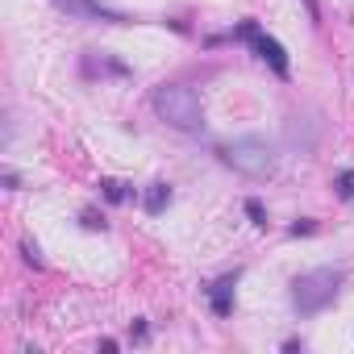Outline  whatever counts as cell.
<instances>
[{
    "label": "cell",
    "instance_id": "obj_1",
    "mask_svg": "<svg viewBox=\"0 0 354 354\" xmlns=\"http://www.w3.org/2000/svg\"><path fill=\"white\" fill-rule=\"evenodd\" d=\"M154 113L171 125V129H180V133H201L205 129V109H201V96L184 84H162L154 88L150 96Z\"/></svg>",
    "mask_w": 354,
    "mask_h": 354
},
{
    "label": "cell",
    "instance_id": "obj_2",
    "mask_svg": "<svg viewBox=\"0 0 354 354\" xmlns=\"http://www.w3.org/2000/svg\"><path fill=\"white\" fill-rule=\"evenodd\" d=\"M342 292V271L337 267H317V271H304L292 279V308L300 317H313L321 308H329Z\"/></svg>",
    "mask_w": 354,
    "mask_h": 354
},
{
    "label": "cell",
    "instance_id": "obj_3",
    "mask_svg": "<svg viewBox=\"0 0 354 354\" xmlns=\"http://www.w3.org/2000/svg\"><path fill=\"white\" fill-rule=\"evenodd\" d=\"M217 154H221V162H225V167H234L238 175H250V180H259V175H271V167H275L271 146H267V142H259V138L225 142Z\"/></svg>",
    "mask_w": 354,
    "mask_h": 354
},
{
    "label": "cell",
    "instance_id": "obj_4",
    "mask_svg": "<svg viewBox=\"0 0 354 354\" xmlns=\"http://www.w3.org/2000/svg\"><path fill=\"white\" fill-rule=\"evenodd\" d=\"M317 142H321V117H317V113H304V117L296 113V117L288 121V146L300 150V154H313Z\"/></svg>",
    "mask_w": 354,
    "mask_h": 354
},
{
    "label": "cell",
    "instance_id": "obj_5",
    "mask_svg": "<svg viewBox=\"0 0 354 354\" xmlns=\"http://www.w3.org/2000/svg\"><path fill=\"white\" fill-rule=\"evenodd\" d=\"M250 46H254V55H259V59H263V63H267V67H271L275 75H288V71H292V67H288V50H283V46L275 42V38L259 34V38H254Z\"/></svg>",
    "mask_w": 354,
    "mask_h": 354
},
{
    "label": "cell",
    "instance_id": "obj_6",
    "mask_svg": "<svg viewBox=\"0 0 354 354\" xmlns=\"http://www.w3.org/2000/svg\"><path fill=\"white\" fill-rule=\"evenodd\" d=\"M234 283H238V271L225 275V279H217V283L209 288V304H213L217 317H230V313H234Z\"/></svg>",
    "mask_w": 354,
    "mask_h": 354
},
{
    "label": "cell",
    "instance_id": "obj_7",
    "mask_svg": "<svg viewBox=\"0 0 354 354\" xmlns=\"http://www.w3.org/2000/svg\"><path fill=\"white\" fill-rule=\"evenodd\" d=\"M59 5L67 13H80V17H109V21H121L117 13H109L104 5H96V0H59Z\"/></svg>",
    "mask_w": 354,
    "mask_h": 354
},
{
    "label": "cell",
    "instance_id": "obj_8",
    "mask_svg": "<svg viewBox=\"0 0 354 354\" xmlns=\"http://www.w3.org/2000/svg\"><path fill=\"white\" fill-rule=\"evenodd\" d=\"M167 205H171V188H167V184H150L146 196H142V209H146V213H162Z\"/></svg>",
    "mask_w": 354,
    "mask_h": 354
},
{
    "label": "cell",
    "instance_id": "obj_9",
    "mask_svg": "<svg viewBox=\"0 0 354 354\" xmlns=\"http://www.w3.org/2000/svg\"><path fill=\"white\" fill-rule=\"evenodd\" d=\"M100 188H104V201H113V205H121V201H129V192H125V184H117V180H100Z\"/></svg>",
    "mask_w": 354,
    "mask_h": 354
},
{
    "label": "cell",
    "instance_id": "obj_10",
    "mask_svg": "<svg viewBox=\"0 0 354 354\" xmlns=\"http://www.w3.org/2000/svg\"><path fill=\"white\" fill-rule=\"evenodd\" d=\"M333 188H337L342 201H354V171H342L337 180H333Z\"/></svg>",
    "mask_w": 354,
    "mask_h": 354
},
{
    "label": "cell",
    "instance_id": "obj_11",
    "mask_svg": "<svg viewBox=\"0 0 354 354\" xmlns=\"http://www.w3.org/2000/svg\"><path fill=\"white\" fill-rule=\"evenodd\" d=\"M246 213H250V221H254V225H267V213H263V205H259V201H246Z\"/></svg>",
    "mask_w": 354,
    "mask_h": 354
},
{
    "label": "cell",
    "instance_id": "obj_12",
    "mask_svg": "<svg viewBox=\"0 0 354 354\" xmlns=\"http://www.w3.org/2000/svg\"><path fill=\"white\" fill-rule=\"evenodd\" d=\"M313 230H317V225H313V221H308V217H304V221H296V225H292V234H296V238H300V234H313Z\"/></svg>",
    "mask_w": 354,
    "mask_h": 354
},
{
    "label": "cell",
    "instance_id": "obj_13",
    "mask_svg": "<svg viewBox=\"0 0 354 354\" xmlns=\"http://www.w3.org/2000/svg\"><path fill=\"white\" fill-rule=\"evenodd\" d=\"M26 263H30V267H42V259H38V246H30V242H26Z\"/></svg>",
    "mask_w": 354,
    "mask_h": 354
},
{
    "label": "cell",
    "instance_id": "obj_14",
    "mask_svg": "<svg viewBox=\"0 0 354 354\" xmlns=\"http://www.w3.org/2000/svg\"><path fill=\"white\" fill-rule=\"evenodd\" d=\"M304 5H308V13H313V21L321 17V9H317V0H304Z\"/></svg>",
    "mask_w": 354,
    "mask_h": 354
}]
</instances>
